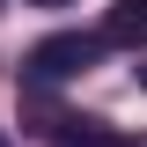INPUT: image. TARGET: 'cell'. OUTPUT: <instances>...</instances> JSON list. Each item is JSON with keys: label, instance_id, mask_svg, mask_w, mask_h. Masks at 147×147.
I'll list each match as a JSON object with an SVG mask.
<instances>
[{"label": "cell", "instance_id": "1", "mask_svg": "<svg viewBox=\"0 0 147 147\" xmlns=\"http://www.w3.org/2000/svg\"><path fill=\"white\" fill-rule=\"evenodd\" d=\"M96 37H81V30H59V37H44V44H30V59H22V81L30 88H52V81H74V74H88L96 66Z\"/></svg>", "mask_w": 147, "mask_h": 147}, {"label": "cell", "instance_id": "2", "mask_svg": "<svg viewBox=\"0 0 147 147\" xmlns=\"http://www.w3.org/2000/svg\"><path fill=\"white\" fill-rule=\"evenodd\" d=\"M96 44H125V52H140V44H147V0H118V7L103 15V37H96Z\"/></svg>", "mask_w": 147, "mask_h": 147}, {"label": "cell", "instance_id": "3", "mask_svg": "<svg viewBox=\"0 0 147 147\" xmlns=\"http://www.w3.org/2000/svg\"><path fill=\"white\" fill-rule=\"evenodd\" d=\"M52 147H125L110 125H96V118H66V125L52 132Z\"/></svg>", "mask_w": 147, "mask_h": 147}, {"label": "cell", "instance_id": "4", "mask_svg": "<svg viewBox=\"0 0 147 147\" xmlns=\"http://www.w3.org/2000/svg\"><path fill=\"white\" fill-rule=\"evenodd\" d=\"M30 7H74V0H30Z\"/></svg>", "mask_w": 147, "mask_h": 147}, {"label": "cell", "instance_id": "5", "mask_svg": "<svg viewBox=\"0 0 147 147\" xmlns=\"http://www.w3.org/2000/svg\"><path fill=\"white\" fill-rule=\"evenodd\" d=\"M132 74H140V88H147V66H132Z\"/></svg>", "mask_w": 147, "mask_h": 147}, {"label": "cell", "instance_id": "6", "mask_svg": "<svg viewBox=\"0 0 147 147\" xmlns=\"http://www.w3.org/2000/svg\"><path fill=\"white\" fill-rule=\"evenodd\" d=\"M125 147H147V132H140V140H125Z\"/></svg>", "mask_w": 147, "mask_h": 147}]
</instances>
